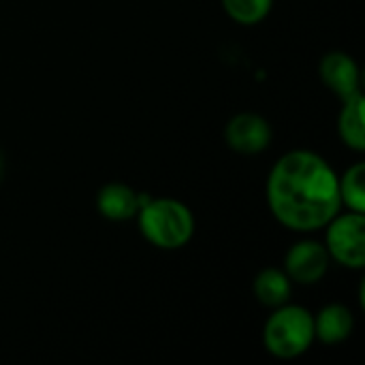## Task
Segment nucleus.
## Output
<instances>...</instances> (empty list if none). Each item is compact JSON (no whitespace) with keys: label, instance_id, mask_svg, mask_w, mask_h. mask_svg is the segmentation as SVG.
I'll return each instance as SVG.
<instances>
[{"label":"nucleus","instance_id":"nucleus-1","mask_svg":"<svg viewBox=\"0 0 365 365\" xmlns=\"http://www.w3.org/2000/svg\"><path fill=\"white\" fill-rule=\"evenodd\" d=\"M272 214L293 231H317L329 225L340 205V180L314 152L284 154L267 180Z\"/></svg>","mask_w":365,"mask_h":365},{"label":"nucleus","instance_id":"nucleus-2","mask_svg":"<svg viewBox=\"0 0 365 365\" xmlns=\"http://www.w3.org/2000/svg\"><path fill=\"white\" fill-rule=\"evenodd\" d=\"M139 227L150 244L175 250L190 242L195 233V218L184 203L175 199H156L141 207Z\"/></svg>","mask_w":365,"mask_h":365},{"label":"nucleus","instance_id":"nucleus-3","mask_svg":"<svg viewBox=\"0 0 365 365\" xmlns=\"http://www.w3.org/2000/svg\"><path fill=\"white\" fill-rule=\"evenodd\" d=\"M263 338L267 351L274 357L280 359L299 357L310 349L314 340V319L306 308L299 306L280 308L269 317Z\"/></svg>","mask_w":365,"mask_h":365},{"label":"nucleus","instance_id":"nucleus-4","mask_svg":"<svg viewBox=\"0 0 365 365\" xmlns=\"http://www.w3.org/2000/svg\"><path fill=\"white\" fill-rule=\"evenodd\" d=\"M327 252L344 267L361 269L365 265L364 214H346L331 222L327 231Z\"/></svg>","mask_w":365,"mask_h":365},{"label":"nucleus","instance_id":"nucleus-5","mask_svg":"<svg viewBox=\"0 0 365 365\" xmlns=\"http://www.w3.org/2000/svg\"><path fill=\"white\" fill-rule=\"evenodd\" d=\"M229 148L240 154H259L272 141V128L267 120L257 113H240L235 115L225 130Z\"/></svg>","mask_w":365,"mask_h":365},{"label":"nucleus","instance_id":"nucleus-6","mask_svg":"<svg viewBox=\"0 0 365 365\" xmlns=\"http://www.w3.org/2000/svg\"><path fill=\"white\" fill-rule=\"evenodd\" d=\"M329 267V252L317 242H299L287 255V276L299 284L319 282Z\"/></svg>","mask_w":365,"mask_h":365},{"label":"nucleus","instance_id":"nucleus-7","mask_svg":"<svg viewBox=\"0 0 365 365\" xmlns=\"http://www.w3.org/2000/svg\"><path fill=\"white\" fill-rule=\"evenodd\" d=\"M321 77L327 88H331L342 101L361 92L359 90V68L349 53L331 51L321 62Z\"/></svg>","mask_w":365,"mask_h":365},{"label":"nucleus","instance_id":"nucleus-8","mask_svg":"<svg viewBox=\"0 0 365 365\" xmlns=\"http://www.w3.org/2000/svg\"><path fill=\"white\" fill-rule=\"evenodd\" d=\"M98 212L109 220H126L139 212V197L124 184H109L98 192Z\"/></svg>","mask_w":365,"mask_h":365},{"label":"nucleus","instance_id":"nucleus-9","mask_svg":"<svg viewBox=\"0 0 365 365\" xmlns=\"http://www.w3.org/2000/svg\"><path fill=\"white\" fill-rule=\"evenodd\" d=\"M353 314L344 306H327L314 321V336H319L325 344H338L346 340L353 331Z\"/></svg>","mask_w":365,"mask_h":365},{"label":"nucleus","instance_id":"nucleus-10","mask_svg":"<svg viewBox=\"0 0 365 365\" xmlns=\"http://www.w3.org/2000/svg\"><path fill=\"white\" fill-rule=\"evenodd\" d=\"M364 94L357 92L349 98H344V109L340 113V137L342 141L357 150L364 152L365 150V126H364Z\"/></svg>","mask_w":365,"mask_h":365},{"label":"nucleus","instance_id":"nucleus-11","mask_svg":"<svg viewBox=\"0 0 365 365\" xmlns=\"http://www.w3.org/2000/svg\"><path fill=\"white\" fill-rule=\"evenodd\" d=\"M255 295L263 306L278 308L291 297V278L280 269H263L255 280Z\"/></svg>","mask_w":365,"mask_h":365},{"label":"nucleus","instance_id":"nucleus-12","mask_svg":"<svg viewBox=\"0 0 365 365\" xmlns=\"http://www.w3.org/2000/svg\"><path fill=\"white\" fill-rule=\"evenodd\" d=\"M365 165H353L340 182V199L357 214L365 212Z\"/></svg>","mask_w":365,"mask_h":365},{"label":"nucleus","instance_id":"nucleus-13","mask_svg":"<svg viewBox=\"0 0 365 365\" xmlns=\"http://www.w3.org/2000/svg\"><path fill=\"white\" fill-rule=\"evenodd\" d=\"M272 2L274 0H222V6L237 24L252 26L269 13Z\"/></svg>","mask_w":365,"mask_h":365}]
</instances>
